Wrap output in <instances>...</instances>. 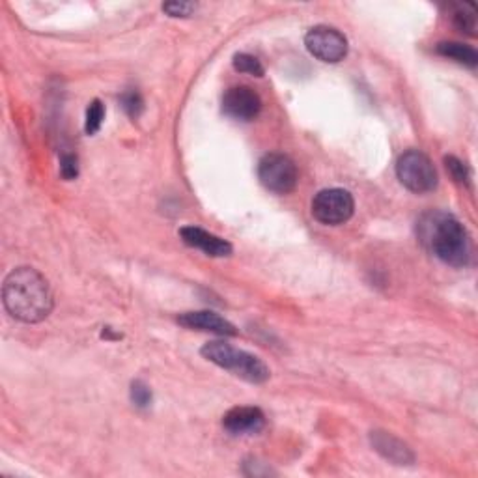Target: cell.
<instances>
[{
  "mask_svg": "<svg viewBox=\"0 0 478 478\" xmlns=\"http://www.w3.org/2000/svg\"><path fill=\"white\" fill-rule=\"evenodd\" d=\"M445 167H446L448 174L453 176V179H454L456 184L465 186V187L471 186V172H469L467 165L462 163L458 158H454V156L445 158Z\"/></svg>",
  "mask_w": 478,
  "mask_h": 478,
  "instance_id": "obj_17",
  "label": "cell"
},
{
  "mask_svg": "<svg viewBox=\"0 0 478 478\" xmlns=\"http://www.w3.org/2000/svg\"><path fill=\"white\" fill-rule=\"evenodd\" d=\"M421 244L441 262L465 267L471 260V239L465 226L451 214L428 212L416 223Z\"/></svg>",
  "mask_w": 478,
  "mask_h": 478,
  "instance_id": "obj_2",
  "label": "cell"
},
{
  "mask_svg": "<svg viewBox=\"0 0 478 478\" xmlns=\"http://www.w3.org/2000/svg\"><path fill=\"white\" fill-rule=\"evenodd\" d=\"M196 10L193 3H167L163 5V12L170 17H189Z\"/></svg>",
  "mask_w": 478,
  "mask_h": 478,
  "instance_id": "obj_21",
  "label": "cell"
},
{
  "mask_svg": "<svg viewBox=\"0 0 478 478\" xmlns=\"http://www.w3.org/2000/svg\"><path fill=\"white\" fill-rule=\"evenodd\" d=\"M265 426V415L258 407H232L223 416V428L232 435H254Z\"/></svg>",
  "mask_w": 478,
  "mask_h": 478,
  "instance_id": "obj_9",
  "label": "cell"
},
{
  "mask_svg": "<svg viewBox=\"0 0 478 478\" xmlns=\"http://www.w3.org/2000/svg\"><path fill=\"white\" fill-rule=\"evenodd\" d=\"M262 110V100L251 86H232L223 96V112L239 122H251Z\"/></svg>",
  "mask_w": 478,
  "mask_h": 478,
  "instance_id": "obj_8",
  "label": "cell"
},
{
  "mask_svg": "<svg viewBox=\"0 0 478 478\" xmlns=\"http://www.w3.org/2000/svg\"><path fill=\"white\" fill-rule=\"evenodd\" d=\"M397 176L400 184L411 193L423 195L437 187L439 176L430 158L418 149H407L397 161Z\"/></svg>",
  "mask_w": 478,
  "mask_h": 478,
  "instance_id": "obj_4",
  "label": "cell"
},
{
  "mask_svg": "<svg viewBox=\"0 0 478 478\" xmlns=\"http://www.w3.org/2000/svg\"><path fill=\"white\" fill-rule=\"evenodd\" d=\"M312 217L325 226H339L353 217L355 202L346 189H323L312 200Z\"/></svg>",
  "mask_w": 478,
  "mask_h": 478,
  "instance_id": "obj_5",
  "label": "cell"
},
{
  "mask_svg": "<svg viewBox=\"0 0 478 478\" xmlns=\"http://www.w3.org/2000/svg\"><path fill=\"white\" fill-rule=\"evenodd\" d=\"M177 323L184 325L193 331H204V333H214L219 337H235L237 329L225 320L223 316L212 312V311H196V312H184L177 316Z\"/></svg>",
  "mask_w": 478,
  "mask_h": 478,
  "instance_id": "obj_11",
  "label": "cell"
},
{
  "mask_svg": "<svg viewBox=\"0 0 478 478\" xmlns=\"http://www.w3.org/2000/svg\"><path fill=\"white\" fill-rule=\"evenodd\" d=\"M179 237H182V242L187 247L198 249L207 256L225 258L232 254V245L226 242V239L198 226H184L179 230Z\"/></svg>",
  "mask_w": 478,
  "mask_h": 478,
  "instance_id": "obj_10",
  "label": "cell"
},
{
  "mask_svg": "<svg viewBox=\"0 0 478 478\" xmlns=\"http://www.w3.org/2000/svg\"><path fill=\"white\" fill-rule=\"evenodd\" d=\"M60 176H62L64 179H68V182H72V179H75L79 176V159H77V156L64 154L62 158H60Z\"/></svg>",
  "mask_w": 478,
  "mask_h": 478,
  "instance_id": "obj_20",
  "label": "cell"
},
{
  "mask_svg": "<svg viewBox=\"0 0 478 478\" xmlns=\"http://www.w3.org/2000/svg\"><path fill=\"white\" fill-rule=\"evenodd\" d=\"M305 45L312 56L327 64H337L348 54L346 36L340 30L327 24H318L311 28L305 36Z\"/></svg>",
  "mask_w": 478,
  "mask_h": 478,
  "instance_id": "obj_7",
  "label": "cell"
},
{
  "mask_svg": "<svg viewBox=\"0 0 478 478\" xmlns=\"http://www.w3.org/2000/svg\"><path fill=\"white\" fill-rule=\"evenodd\" d=\"M453 23L460 30V33H465L467 36H474L476 33V14L469 5H458L453 12Z\"/></svg>",
  "mask_w": 478,
  "mask_h": 478,
  "instance_id": "obj_14",
  "label": "cell"
},
{
  "mask_svg": "<svg viewBox=\"0 0 478 478\" xmlns=\"http://www.w3.org/2000/svg\"><path fill=\"white\" fill-rule=\"evenodd\" d=\"M103 118H105V107L100 100H94L86 109V122H84L86 135H96L101 129Z\"/></svg>",
  "mask_w": 478,
  "mask_h": 478,
  "instance_id": "obj_15",
  "label": "cell"
},
{
  "mask_svg": "<svg viewBox=\"0 0 478 478\" xmlns=\"http://www.w3.org/2000/svg\"><path fill=\"white\" fill-rule=\"evenodd\" d=\"M234 68L239 73H247L253 77L263 75V66L260 64V60L253 54H247V53H239L234 56Z\"/></svg>",
  "mask_w": 478,
  "mask_h": 478,
  "instance_id": "obj_16",
  "label": "cell"
},
{
  "mask_svg": "<svg viewBox=\"0 0 478 478\" xmlns=\"http://www.w3.org/2000/svg\"><path fill=\"white\" fill-rule=\"evenodd\" d=\"M258 177L262 186L277 195H288L297 187V167L284 154H267L258 163Z\"/></svg>",
  "mask_w": 478,
  "mask_h": 478,
  "instance_id": "obj_6",
  "label": "cell"
},
{
  "mask_svg": "<svg viewBox=\"0 0 478 478\" xmlns=\"http://www.w3.org/2000/svg\"><path fill=\"white\" fill-rule=\"evenodd\" d=\"M435 53L441 54L443 58L454 60V62L465 66V68H476L478 64V54L473 47L458 43V42H441L435 47Z\"/></svg>",
  "mask_w": 478,
  "mask_h": 478,
  "instance_id": "obj_13",
  "label": "cell"
},
{
  "mask_svg": "<svg viewBox=\"0 0 478 478\" xmlns=\"http://www.w3.org/2000/svg\"><path fill=\"white\" fill-rule=\"evenodd\" d=\"M120 103H122L124 110L133 120H139L140 114H142V110H144V100L137 92V90H128V92H124L122 98H120Z\"/></svg>",
  "mask_w": 478,
  "mask_h": 478,
  "instance_id": "obj_18",
  "label": "cell"
},
{
  "mask_svg": "<svg viewBox=\"0 0 478 478\" xmlns=\"http://www.w3.org/2000/svg\"><path fill=\"white\" fill-rule=\"evenodd\" d=\"M131 402L140 407V409H146L149 407V404H152V388H149L144 381L137 379L131 383Z\"/></svg>",
  "mask_w": 478,
  "mask_h": 478,
  "instance_id": "obj_19",
  "label": "cell"
},
{
  "mask_svg": "<svg viewBox=\"0 0 478 478\" xmlns=\"http://www.w3.org/2000/svg\"><path fill=\"white\" fill-rule=\"evenodd\" d=\"M200 353L209 363H214L249 383H256V385L265 383L269 376H272V372H269L267 365L262 361V358L221 340L207 342L200 349Z\"/></svg>",
  "mask_w": 478,
  "mask_h": 478,
  "instance_id": "obj_3",
  "label": "cell"
},
{
  "mask_svg": "<svg viewBox=\"0 0 478 478\" xmlns=\"http://www.w3.org/2000/svg\"><path fill=\"white\" fill-rule=\"evenodd\" d=\"M370 443L376 448V453H379L385 460L393 462L397 465H409L415 462V454L411 453V448L393 434L374 430L370 432Z\"/></svg>",
  "mask_w": 478,
  "mask_h": 478,
  "instance_id": "obj_12",
  "label": "cell"
},
{
  "mask_svg": "<svg viewBox=\"0 0 478 478\" xmlns=\"http://www.w3.org/2000/svg\"><path fill=\"white\" fill-rule=\"evenodd\" d=\"M3 301L8 314L23 323L43 321L54 299L47 279L34 267H17L5 279Z\"/></svg>",
  "mask_w": 478,
  "mask_h": 478,
  "instance_id": "obj_1",
  "label": "cell"
}]
</instances>
